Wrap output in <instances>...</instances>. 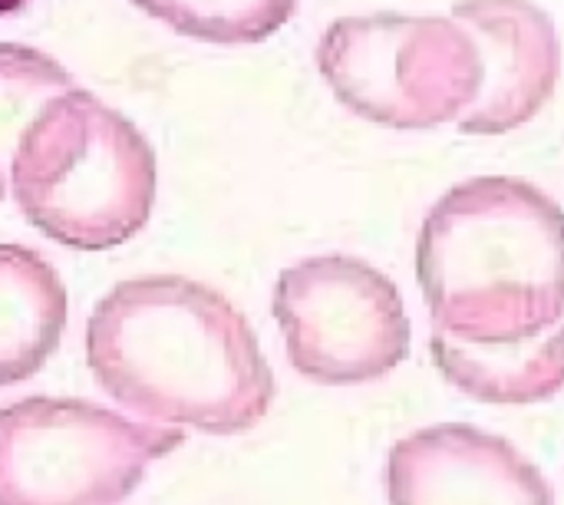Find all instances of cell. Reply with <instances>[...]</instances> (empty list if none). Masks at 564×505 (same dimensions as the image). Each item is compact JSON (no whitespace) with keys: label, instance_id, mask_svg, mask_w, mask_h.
<instances>
[{"label":"cell","instance_id":"277c9868","mask_svg":"<svg viewBox=\"0 0 564 505\" xmlns=\"http://www.w3.org/2000/svg\"><path fill=\"white\" fill-rule=\"evenodd\" d=\"M317 69L354 116L390 129L453 126L482 83L469 30L413 13L340 17L317 43Z\"/></svg>","mask_w":564,"mask_h":505},{"label":"cell","instance_id":"3957f363","mask_svg":"<svg viewBox=\"0 0 564 505\" xmlns=\"http://www.w3.org/2000/svg\"><path fill=\"white\" fill-rule=\"evenodd\" d=\"M10 189L23 218L46 238L106 251L145 228L159 169L149 139L76 86L26 126L10 162Z\"/></svg>","mask_w":564,"mask_h":505},{"label":"cell","instance_id":"5b68a950","mask_svg":"<svg viewBox=\"0 0 564 505\" xmlns=\"http://www.w3.org/2000/svg\"><path fill=\"white\" fill-rule=\"evenodd\" d=\"M178 447V427L30 397L0 410V505H122Z\"/></svg>","mask_w":564,"mask_h":505},{"label":"cell","instance_id":"7a4b0ae2","mask_svg":"<svg viewBox=\"0 0 564 505\" xmlns=\"http://www.w3.org/2000/svg\"><path fill=\"white\" fill-rule=\"evenodd\" d=\"M416 278L436 331L512 344L564 321V208L539 185L479 175L423 218Z\"/></svg>","mask_w":564,"mask_h":505},{"label":"cell","instance_id":"52a82bcc","mask_svg":"<svg viewBox=\"0 0 564 505\" xmlns=\"http://www.w3.org/2000/svg\"><path fill=\"white\" fill-rule=\"evenodd\" d=\"M449 17L469 30L482 63L479 93L453 126L466 136H506L532 122L562 76L555 20L532 0H459Z\"/></svg>","mask_w":564,"mask_h":505},{"label":"cell","instance_id":"9c48e42d","mask_svg":"<svg viewBox=\"0 0 564 505\" xmlns=\"http://www.w3.org/2000/svg\"><path fill=\"white\" fill-rule=\"evenodd\" d=\"M430 351L440 374L482 404L525 407L564 390V324L512 344H466L433 331Z\"/></svg>","mask_w":564,"mask_h":505},{"label":"cell","instance_id":"30bf717a","mask_svg":"<svg viewBox=\"0 0 564 505\" xmlns=\"http://www.w3.org/2000/svg\"><path fill=\"white\" fill-rule=\"evenodd\" d=\"M63 327L66 288L56 268L23 245H0V387L43 370Z\"/></svg>","mask_w":564,"mask_h":505},{"label":"cell","instance_id":"6da1fadb","mask_svg":"<svg viewBox=\"0 0 564 505\" xmlns=\"http://www.w3.org/2000/svg\"><path fill=\"white\" fill-rule=\"evenodd\" d=\"M86 361L119 407L212 437L258 427L274 400L248 318L215 288L178 275L116 284L89 314Z\"/></svg>","mask_w":564,"mask_h":505},{"label":"cell","instance_id":"8fae6325","mask_svg":"<svg viewBox=\"0 0 564 505\" xmlns=\"http://www.w3.org/2000/svg\"><path fill=\"white\" fill-rule=\"evenodd\" d=\"M66 89H76V79L50 53L0 43V198L10 189V162L26 126Z\"/></svg>","mask_w":564,"mask_h":505},{"label":"cell","instance_id":"4fadbf2b","mask_svg":"<svg viewBox=\"0 0 564 505\" xmlns=\"http://www.w3.org/2000/svg\"><path fill=\"white\" fill-rule=\"evenodd\" d=\"M23 3H30V0H0V17H7V13H17V10H23Z\"/></svg>","mask_w":564,"mask_h":505},{"label":"cell","instance_id":"ba28073f","mask_svg":"<svg viewBox=\"0 0 564 505\" xmlns=\"http://www.w3.org/2000/svg\"><path fill=\"white\" fill-rule=\"evenodd\" d=\"M387 496L390 505H555L532 460L466 423L400 440L387 463Z\"/></svg>","mask_w":564,"mask_h":505},{"label":"cell","instance_id":"7c38bea8","mask_svg":"<svg viewBox=\"0 0 564 505\" xmlns=\"http://www.w3.org/2000/svg\"><path fill=\"white\" fill-rule=\"evenodd\" d=\"M149 17L169 23L175 33L241 46L274 36L297 10V0H132Z\"/></svg>","mask_w":564,"mask_h":505},{"label":"cell","instance_id":"8992f818","mask_svg":"<svg viewBox=\"0 0 564 505\" xmlns=\"http://www.w3.org/2000/svg\"><path fill=\"white\" fill-rule=\"evenodd\" d=\"M271 311L291 367L314 384H370L410 354V318L397 284L350 255H317L284 268Z\"/></svg>","mask_w":564,"mask_h":505}]
</instances>
